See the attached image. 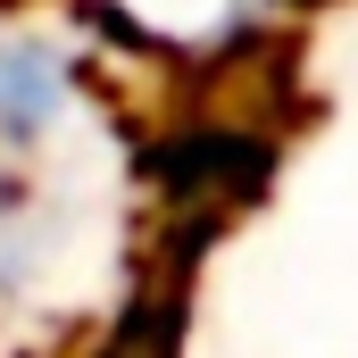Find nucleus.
<instances>
[{
	"label": "nucleus",
	"mask_w": 358,
	"mask_h": 358,
	"mask_svg": "<svg viewBox=\"0 0 358 358\" xmlns=\"http://www.w3.org/2000/svg\"><path fill=\"white\" fill-rule=\"evenodd\" d=\"M142 34H159V42H217V34H234V17H242V0H117Z\"/></svg>",
	"instance_id": "1"
}]
</instances>
